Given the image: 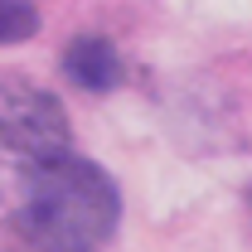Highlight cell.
I'll list each match as a JSON object with an SVG mask.
<instances>
[{
    "label": "cell",
    "mask_w": 252,
    "mask_h": 252,
    "mask_svg": "<svg viewBox=\"0 0 252 252\" xmlns=\"http://www.w3.org/2000/svg\"><path fill=\"white\" fill-rule=\"evenodd\" d=\"M68 151L63 107L30 83H0V170L25 180L44 160Z\"/></svg>",
    "instance_id": "obj_2"
},
{
    "label": "cell",
    "mask_w": 252,
    "mask_h": 252,
    "mask_svg": "<svg viewBox=\"0 0 252 252\" xmlns=\"http://www.w3.org/2000/svg\"><path fill=\"white\" fill-rule=\"evenodd\" d=\"M39 30L34 0H0V44H20Z\"/></svg>",
    "instance_id": "obj_4"
},
{
    "label": "cell",
    "mask_w": 252,
    "mask_h": 252,
    "mask_svg": "<svg viewBox=\"0 0 252 252\" xmlns=\"http://www.w3.org/2000/svg\"><path fill=\"white\" fill-rule=\"evenodd\" d=\"M63 68H68L73 83L97 88V93H107V88L122 83V59H117L112 39H102V34H83V39H73V49H68Z\"/></svg>",
    "instance_id": "obj_3"
},
{
    "label": "cell",
    "mask_w": 252,
    "mask_h": 252,
    "mask_svg": "<svg viewBox=\"0 0 252 252\" xmlns=\"http://www.w3.org/2000/svg\"><path fill=\"white\" fill-rule=\"evenodd\" d=\"M122 219V194L112 175L93 160L63 156L44 160L20 180L15 223L39 252H102Z\"/></svg>",
    "instance_id": "obj_1"
}]
</instances>
